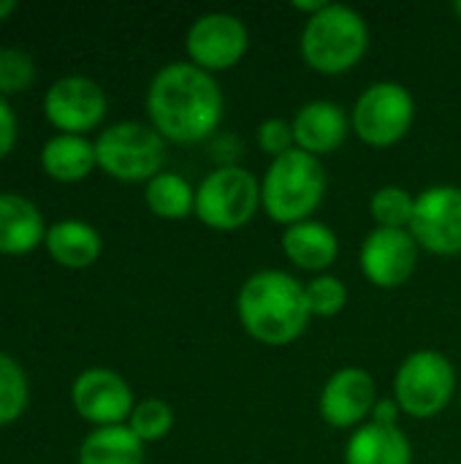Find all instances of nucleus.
I'll return each instance as SVG.
<instances>
[{"instance_id": "1", "label": "nucleus", "mask_w": 461, "mask_h": 464, "mask_svg": "<svg viewBox=\"0 0 461 464\" xmlns=\"http://www.w3.org/2000/svg\"><path fill=\"white\" fill-rule=\"evenodd\" d=\"M149 125L171 144L209 141L223 122L226 98L217 79L190 60L166 63L147 87Z\"/></svg>"}, {"instance_id": "2", "label": "nucleus", "mask_w": 461, "mask_h": 464, "mask_svg": "<svg viewBox=\"0 0 461 464\" xmlns=\"http://www.w3.org/2000/svg\"><path fill=\"white\" fill-rule=\"evenodd\" d=\"M236 315L242 329L269 348L296 343L312 318L304 283L283 269H261L250 275L236 294Z\"/></svg>"}, {"instance_id": "3", "label": "nucleus", "mask_w": 461, "mask_h": 464, "mask_svg": "<svg viewBox=\"0 0 461 464\" xmlns=\"http://www.w3.org/2000/svg\"><path fill=\"white\" fill-rule=\"evenodd\" d=\"M370 41V24L356 8L326 3L304 22L299 52L310 71L321 76H342L367 57Z\"/></svg>"}, {"instance_id": "4", "label": "nucleus", "mask_w": 461, "mask_h": 464, "mask_svg": "<svg viewBox=\"0 0 461 464\" xmlns=\"http://www.w3.org/2000/svg\"><path fill=\"white\" fill-rule=\"evenodd\" d=\"M329 190V174L321 158L291 150L274 158L261 179V207L277 226L288 228L312 220Z\"/></svg>"}, {"instance_id": "5", "label": "nucleus", "mask_w": 461, "mask_h": 464, "mask_svg": "<svg viewBox=\"0 0 461 464\" xmlns=\"http://www.w3.org/2000/svg\"><path fill=\"white\" fill-rule=\"evenodd\" d=\"M98 169L117 182H149L163 171L166 139L147 122L122 120L101 130L95 139Z\"/></svg>"}, {"instance_id": "6", "label": "nucleus", "mask_w": 461, "mask_h": 464, "mask_svg": "<svg viewBox=\"0 0 461 464\" xmlns=\"http://www.w3.org/2000/svg\"><path fill=\"white\" fill-rule=\"evenodd\" d=\"M456 397L454 362L432 348L410 353L394 375V402L416 421L437 419Z\"/></svg>"}, {"instance_id": "7", "label": "nucleus", "mask_w": 461, "mask_h": 464, "mask_svg": "<svg viewBox=\"0 0 461 464\" xmlns=\"http://www.w3.org/2000/svg\"><path fill=\"white\" fill-rule=\"evenodd\" d=\"M258 209L261 179L245 166H215L196 188V218L212 231H239Z\"/></svg>"}, {"instance_id": "8", "label": "nucleus", "mask_w": 461, "mask_h": 464, "mask_svg": "<svg viewBox=\"0 0 461 464\" xmlns=\"http://www.w3.org/2000/svg\"><path fill=\"white\" fill-rule=\"evenodd\" d=\"M416 122V98L402 82H372L353 103L351 128L367 147L389 150L399 144Z\"/></svg>"}, {"instance_id": "9", "label": "nucleus", "mask_w": 461, "mask_h": 464, "mask_svg": "<svg viewBox=\"0 0 461 464\" xmlns=\"http://www.w3.org/2000/svg\"><path fill=\"white\" fill-rule=\"evenodd\" d=\"M247 49H250L247 24L236 14H228V11L201 14L187 27V35H185L187 60L212 76L239 65Z\"/></svg>"}, {"instance_id": "10", "label": "nucleus", "mask_w": 461, "mask_h": 464, "mask_svg": "<svg viewBox=\"0 0 461 464\" xmlns=\"http://www.w3.org/2000/svg\"><path fill=\"white\" fill-rule=\"evenodd\" d=\"M408 231L432 256H461V188L432 185L421 190Z\"/></svg>"}, {"instance_id": "11", "label": "nucleus", "mask_w": 461, "mask_h": 464, "mask_svg": "<svg viewBox=\"0 0 461 464\" xmlns=\"http://www.w3.org/2000/svg\"><path fill=\"white\" fill-rule=\"evenodd\" d=\"M109 109L103 87L90 76H62L43 95V114L52 128L71 136H87L95 130Z\"/></svg>"}, {"instance_id": "12", "label": "nucleus", "mask_w": 461, "mask_h": 464, "mask_svg": "<svg viewBox=\"0 0 461 464\" xmlns=\"http://www.w3.org/2000/svg\"><path fill=\"white\" fill-rule=\"evenodd\" d=\"M418 242L408 228H372L359 250L361 275L380 291L402 288L418 269Z\"/></svg>"}, {"instance_id": "13", "label": "nucleus", "mask_w": 461, "mask_h": 464, "mask_svg": "<svg viewBox=\"0 0 461 464\" xmlns=\"http://www.w3.org/2000/svg\"><path fill=\"white\" fill-rule=\"evenodd\" d=\"M71 405L87 424L98 430V427L128 424L136 400L130 383L120 372L109 367H90L79 372V378L73 381Z\"/></svg>"}, {"instance_id": "14", "label": "nucleus", "mask_w": 461, "mask_h": 464, "mask_svg": "<svg viewBox=\"0 0 461 464\" xmlns=\"http://www.w3.org/2000/svg\"><path fill=\"white\" fill-rule=\"evenodd\" d=\"M378 400V383L364 367H342L323 383L318 413L334 430H359L372 416Z\"/></svg>"}, {"instance_id": "15", "label": "nucleus", "mask_w": 461, "mask_h": 464, "mask_svg": "<svg viewBox=\"0 0 461 464\" xmlns=\"http://www.w3.org/2000/svg\"><path fill=\"white\" fill-rule=\"evenodd\" d=\"M291 125H293L296 150L315 158L337 152L351 133L348 111L337 101H326V98L307 101L304 106H299Z\"/></svg>"}, {"instance_id": "16", "label": "nucleus", "mask_w": 461, "mask_h": 464, "mask_svg": "<svg viewBox=\"0 0 461 464\" xmlns=\"http://www.w3.org/2000/svg\"><path fill=\"white\" fill-rule=\"evenodd\" d=\"M285 258L312 275H326L329 266L340 258V239L334 228H329L321 220H304L296 226H288L280 237Z\"/></svg>"}, {"instance_id": "17", "label": "nucleus", "mask_w": 461, "mask_h": 464, "mask_svg": "<svg viewBox=\"0 0 461 464\" xmlns=\"http://www.w3.org/2000/svg\"><path fill=\"white\" fill-rule=\"evenodd\" d=\"M41 209L19 193H0V256H27L46 239Z\"/></svg>"}, {"instance_id": "18", "label": "nucleus", "mask_w": 461, "mask_h": 464, "mask_svg": "<svg viewBox=\"0 0 461 464\" xmlns=\"http://www.w3.org/2000/svg\"><path fill=\"white\" fill-rule=\"evenodd\" d=\"M345 464H413V443L399 424L367 421L348 438Z\"/></svg>"}, {"instance_id": "19", "label": "nucleus", "mask_w": 461, "mask_h": 464, "mask_svg": "<svg viewBox=\"0 0 461 464\" xmlns=\"http://www.w3.org/2000/svg\"><path fill=\"white\" fill-rule=\"evenodd\" d=\"M43 247L54 264H60L65 269H87L101 258L103 239L95 226H90L79 218H65V220H57L54 226H49Z\"/></svg>"}, {"instance_id": "20", "label": "nucleus", "mask_w": 461, "mask_h": 464, "mask_svg": "<svg viewBox=\"0 0 461 464\" xmlns=\"http://www.w3.org/2000/svg\"><path fill=\"white\" fill-rule=\"evenodd\" d=\"M41 169L54 182H82L98 169L95 141H90L87 136L54 133L41 147Z\"/></svg>"}, {"instance_id": "21", "label": "nucleus", "mask_w": 461, "mask_h": 464, "mask_svg": "<svg viewBox=\"0 0 461 464\" xmlns=\"http://www.w3.org/2000/svg\"><path fill=\"white\" fill-rule=\"evenodd\" d=\"M79 464H144V443L128 424L98 427L79 446Z\"/></svg>"}, {"instance_id": "22", "label": "nucleus", "mask_w": 461, "mask_h": 464, "mask_svg": "<svg viewBox=\"0 0 461 464\" xmlns=\"http://www.w3.org/2000/svg\"><path fill=\"white\" fill-rule=\"evenodd\" d=\"M147 209L160 220H187L196 215V188L177 171H160L144 185Z\"/></svg>"}, {"instance_id": "23", "label": "nucleus", "mask_w": 461, "mask_h": 464, "mask_svg": "<svg viewBox=\"0 0 461 464\" xmlns=\"http://www.w3.org/2000/svg\"><path fill=\"white\" fill-rule=\"evenodd\" d=\"M416 212V196L402 185H383L370 198V215L375 228H410Z\"/></svg>"}, {"instance_id": "24", "label": "nucleus", "mask_w": 461, "mask_h": 464, "mask_svg": "<svg viewBox=\"0 0 461 464\" xmlns=\"http://www.w3.org/2000/svg\"><path fill=\"white\" fill-rule=\"evenodd\" d=\"M30 402V383L16 359L0 353V427L22 419Z\"/></svg>"}, {"instance_id": "25", "label": "nucleus", "mask_w": 461, "mask_h": 464, "mask_svg": "<svg viewBox=\"0 0 461 464\" xmlns=\"http://www.w3.org/2000/svg\"><path fill=\"white\" fill-rule=\"evenodd\" d=\"M128 427L144 446L147 443H160L174 430V411L163 400H155V397L141 400V402H136V408H133V413L128 419Z\"/></svg>"}, {"instance_id": "26", "label": "nucleus", "mask_w": 461, "mask_h": 464, "mask_svg": "<svg viewBox=\"0 0 461 464\" xmlns=\"http://www.w3.org/2000/svg\"><path fill=\"white\" fill-rule=\"evenodd\" d=\"M307 307L312 318H334L348 304V285L337 275H315L307 285Z\"/></svg>"}, {"instance_id": "27", "label": "nucleus", "mask_w": 461, "mask_h": 464, "mask_svg": "<svg viewBox=\"0 0 461 464\" xmlns=\"http://www.w3.org/2000/svg\"><path fill=\"white\" fill-rule=\"evenodd\" d=\"M35 76H38V68L30 52L16 49V46L0 49V95L3 98L30 90Z\"/></svg>"}, {"instance_id": "28", "label": "nucleus", "mask_w": 461, "mask_h": 464, "mask_svg": "<svg viewBox=\"0 0 461 464\" xmlns=\"http://www.w3.org/2000/svg\"><path fill=\"white\" fill-rule=\"evenodd\" d=\"M255 144L264 155H269L272 160L274 158H283L285 152L296 150V139H293V125L291 120H283V117H269L264 120L258 128H255Z\"/></svg>"}, {"instance_id": "29", "label": "nucleus", "mask_w": 461, "mask_h": 464, "mask_svg": "<svg viewBox=\"0 0 461 464\" xmlns=\"http://www.w3.org/2000/svg\"><path fill=\"white\" fill-rule=\"evenodd\" d=\"M245 152V144L234 136V133H215L209 139V158L217 163V169H226V166H239V155Z\"/></svg>"}, {"instance_id": "30", "label": "nucleus", "mask_w": 461, "mask_h": 464, "mask_svg": "<svg viewBox=\"0 0 461 464\" xmlns=\"http://www.w3.org/2000/svg\"><path fill=\"white\" fill-rule=\"evenodd\" d=\"M16 139H19V122H16V114L8 103V98L0 95V160H5L14 147H16Z\"/></svg>"}, {"instance_id": "31", "label": "nucleus", "mask_w": 461, "mask_h": 464, "mask_svg": "<svg viewBox=\"0 0 461 464\" xmlns=\"http://www.w3.org/2000/svg\"><path fill=\"white\" fill-rule=\"evenodd\" d=\"M399 405L394 402V397H386V400H378V405L372 408V416L370 421L375 424H383V427H397L399 424Z\"/></svg>"}, {"instance_id": "32", "label": "nucleus", "mask_w": 461, "mask_h": 464, "mask_svg": "<svg viewBox=\"0 0 461 464\" xmlns=\"http://www.w3.org/2000/svg\"><path fill=\"white\" fill-rule=\"evenodd\" d=\"M323 5H326L323 0H307V3H304V0H296V3H293V8H296V11H304V14H307V19H310V16H315Z\"/></svg>"}, {"instance_id": "33", "label": "nucleus", "mask_w": 461, "mask_h": 464, "mask_svg": "<svg viewBox=\"0 0 461 464\" xmlns=\"http://www.w3.org/2000/svg\"><path fill=\"white\" fill-rule=\"evenodd\" d=\"M14 11H16V3L14 0H0V22H5Z\"/></svg>"}, {"instance_id": "34", "label": "nucleus", "mask_w": 461, "mask_h": 464, "mask_svg": "<svg viewBox=\"0 0 461 464\" xmlns=\"http://www.w3.org/2000/svg\"><path fill=\"white\" fill-rule=\"evenodd\" d=\"M454 14H456V16L461 19V0H456V3H454Z\"/></svg>"}, {"instance_id": "35", "label": "nucleus", "mask_w": 461, "mask_h": 464, "mask_svg": "<svg viewBox=\"0 0 461 464\" xmlns=\"http://www.w3.org/2000/svg\"><path fill=\"white\" fill-rule=\"evenodd\" d=\"M459 408H461V392H459Z\"/></svg>"}]
</instances>
